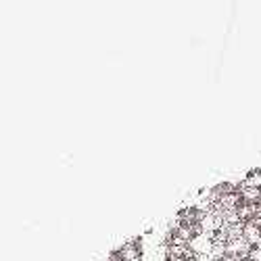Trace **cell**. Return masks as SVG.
<instances>
[{
    "instance_id": "cell-4",
    "label": "cell",
    "mask_w": 261,
    "mask_h": 261,
    "mask_svg": "<svg viewBox=\"0 0 261 261\" xmlns=\"http://www.w3.org/2000/svg\"><path fill=\"white\" fill-rule=\"evenodd\" d=\"M243 261H249V259H243Z\"/></svg>"
},
{
    "instance_id": "cell-2",
    "label": "cell",
    "mask_w": 261,
    "mask_h": 261,
    "mask_svg": "<svg viewBox=\"0 0 261 261\" xmlns=\"http://www.w3.org/2000/svg\"><path fill=\"white\" fill-rule=\"evenodd\" d=\"M241 196H243V199L249 201L251 205H255V203L261 199V190H259V188H255V186H243Z\"/></svg>"
},
{
    "instance_id": "cell-1",
    "label": "cell",
    "mask_w": 261,
    "mask_h": 261,
    "mask_svg": "<svg viewBox=\"0 0 261 261\" xmlns=\"http://www.w3.org/2000/svg\"><path fill=\"white\" fill-rule=\"evenodd\" d=\"M244 241H249L253 246H257L259 241H261V232L257 228L255 222H246L244 224Z\"/></svg>"
},
{
    "instance_id": "cell-3",
    "label": "cell",
    "mask_w": 261,
    "mask_h": 261,
    "mask_svg": "<svg viewBox=\"0 0 261 261\" xmlns=\"http://www.w3.org/2000/svg\"><path fill=\"white\" fill-rule=\"evenodd\" d=\"M249 261H261V244L253 246V251H251V255H249Z\"/></svg>"
}]
</instances>
